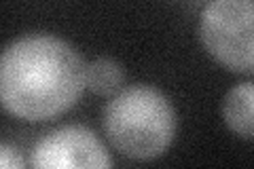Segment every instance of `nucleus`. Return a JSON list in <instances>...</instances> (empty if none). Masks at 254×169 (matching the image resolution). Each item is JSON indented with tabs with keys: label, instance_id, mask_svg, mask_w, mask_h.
<instances>
[{
	"label": "nucleus",
	"instance_id": "obj_1",
	"mask_svg": "<svg viewBox=\"0 0 254 169\" xmlns=\"http://www.w3.org/2000/svg\"><path fill=\"white\" fill-rule=\"evenodd\" d=\"M87 87V63L68 40L26 34L0 57V100L9 114L43 123L70 110Z\"/></svg>",
	"mask_w": 254,
	"mask_h": 169
},
{
	"label": "nucleus",
	"instance_id": "obj_2",
	"mask_svg": "<svg viewBox=\"0 0 254 169\" xmlns=\"http://www.w3.org/2000/svg\"><path fill=\"white\" fill-rule=\"evenodd\" d=\"M104 131L123 157L150 161L170 148L176 135V112L155 87H125L110 98L104 110Z\"/></svg>",
	"mask_w": 254,
	"mask_h": 169
},
{
	"label": "nucleus",
	"instance_id": "obj_3",
	"mask_svg": "<svg viewBox=\"0 0 254 169\" xmlns=\"http://www.w3.org/2000/svg\"><path fill=\"white\" fill-rule=\"evenodd\" d=\"M197 34L222 68L254 74V0H210L199 15Z\"/></svg>",
	"mask_w": 254,
	"mask_h": 169
},
{
	"label": "nucleus",
	"instance_id": "obj_4",
	"mask_svg": "<svg viewBox=\"0 0 254 169\" xmlns=\"http://www.w3.org/2000/svg\"><path fill=\"white\" fill-rule=\"evenodd\" d=\"M28 165L36 169H106L113 167V159L89 127L64 125L34 144Z\"/></svg>",
	"mask_w": 254,
	"mask_h": 169
},
{
	"label": "nucleus",
	"instance_id": "obj_5",
	"mask_svg": "<svg viewBox=\"0 0 254 169\" xmlns=\"http://www.w3.org/2000/svg\"><path fill=\"white\" fill-rule=\"evenodd\" d=\"M222 118L237 138L254 140V83L246 80L227 91L222 100Z\"/></svg>",
	"mask_w": 254,
	"mask_h": 169
},
{
	"label": "nucleus",
	"instance_id": "obj_6",
	"mask_svg": "<svg viewBox=\"0 0 254 169\" xmlns=\"http://www.w3.org/2000/svg\"><path fill=\"white\" fill-rule=\"evenodd\" d=\"M125 72L113 57H98L87 63V89L100 98H113L123 89Z\"/></svg>",
	"mask_w": 254,
	"mask_h": 169
},
{
	"label": "nucleus",
	"instance_id": "obj_7",
	"mask_svg": "<svg viewBox=\"0 0 254 169\" xmlns=\"http://www.w3.org/2000/svg\"><path fill=\"white\" fill-rule=\"evenodd\" d=\"M0 165L4 169H15V167H26L28 163L21 159L19 150H15L9 144H2L0 146Z\"/></svg>",
	"mask_w": 254,
	"mask_h": 169
}]
</instances>
